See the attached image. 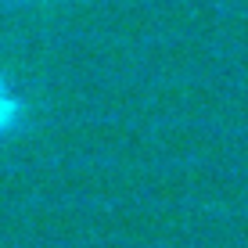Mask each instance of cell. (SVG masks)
I'll return each instance as SVG.
<instances>
[{
	"mask_svg": "<svg viewBox=\"0 0 248 248\" xmlns=\"http://www.w3.org/2000/svg\"><path fill=\"white\" fill-rule=\"evenodd\" d=\"M25 130H29V101L0 65V144L15 140Z\"/></svg>",
	"mask_w": 248,
	"mask_h": 248,
	"instance_id": "obj_1",
	"label": "cell"
}]
</instances>
